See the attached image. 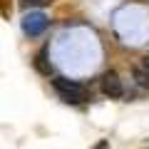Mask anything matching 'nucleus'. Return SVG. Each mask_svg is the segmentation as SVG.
Here are the masks:
<instances>
[{"label":"nucleus","mask_w":149,"mask_h":149,"mask_svg":"<svg viewBox=\"0 0 149 149\" xmlns=\"http://www.w3.org/2000/svg\"><path fill=\"white\" fill-rule=\"evenodd\" d=\"M47 25H50V20L42 13H30V15L22 20V32L30 35V37H35V35H40V32L47 30Z\"/></svg>","instance_id":"3"},{"label":"nucleus","mask_w":149,"mask_h":149,"mask_svg":"<svg viewBox=\"0 0 149 149\" xmlns=\"http://www.w3.org/2000/svg\"><path fill=\"white\" fill-rule=\"evenodd\" d=\"M92 149H109V142H107V139H100V142H97Z\"/></svg>","instance_id":"7"},{"label":"nucleus","mask_w":149,"mask_h":149,"mask_svg":"<svg viewBox=\"0 0 149 149\" xmlns=\"http://www.w3.org/2000/svg\"><path fill=\"white\" fill-rule=\"evenodd\" d=\"M139 65H142V67H144V70L149 72V55H144V57H142V62H139Z\"/></svg>","instance_id":"8"},{"label":"nucleus","mask_w":149,"mask_h":149,"mask_svg":"<svg viewBox=\"0 0 149 149\" xmlns=\"http://www.w3.org/2000/svg\"><path fill=\"white\" fill-rule=\"evenodd\" d=\"M100 87H102V95L109 97V100H119L124 95V82L114 70H107L104 74L100 77Z\"/></svg>","instance_id":"2"},{"label":"nucleus","mask_w":149,"mask_h":149,"mask_svg":"<svg viewBox=\"0 0 149 149\" xmlns=\"http://www.w3.org/2000/svg\"><path fill=\"white\" fill-rule=\"evenodd\" d=\"M134 80H137L139 87H149V72L142 65H134Z\"/></svg>","instance_id":"5"},{"label":"nucleus","mask_w":149,"mask_h":149,"mask_svg":"<svg viewBox=\"0 0 149 149\" xmlns=\"http://www.w3.org/2000/svg\"><path fill=\"white\" fill-rule=\"evenodd\" d=\"M52 87L65 102H72V104H80V102H87L90 100V87H85L82 82H74V80H67V77H55L52 80Z\"/></svg>","instance_id":"1"},{"label":"nucleus","mask_w":149,"mask_h":149,"mask_svg":"<svg viewBox=\"0 0 149 149\" xmlns=\"http://www.w3.org/2000/svg\"><path fill=\"white\" fill-rule=\"evenodd\" d=\"M20 3V8H45V5H50V0H17Z\"/></svg>","instance_id":"6"},{"label":"nucleus","mask_w":149,"mask_h":149,"mask_svg":"<svg viewBox=\"0 0 149 149\" xmlns=\"http://www.w3.org/2000/svg\"><path fill=\"white\" fill-rule=\"evenodd\" d=\"M35 70H37L40 74H50V72H52V65H50L47 52H45V50H40V52L35 55Z\"/></svg>","instance_id":"4"}]
</instances>
